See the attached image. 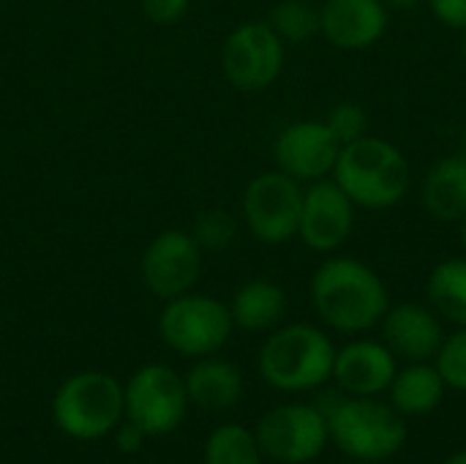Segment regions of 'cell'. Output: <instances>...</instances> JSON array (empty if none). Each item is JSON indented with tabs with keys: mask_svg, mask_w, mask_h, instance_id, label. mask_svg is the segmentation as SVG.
Instances as JSON below:
<instances>
[{
	"mask_svg": "<svg viewBox=\"0 0 466 464\" xmlns=\"http://www.w3.org/2000/svg\"><path fill=\"white\" fill-rule=\"evenodd\" d=\"M311 304L328 328L355 336L382 323L390 295L382 276L363 260L330 257L311 276Z\"/></svg>",
	"mask_w": 466,
	"mask_h": 464,
	"instance_id": "1",
	"label": "cell"
},
{
	"mask_svg": "<svg viewBox=\"0 0 466 464\" xmlns=\"http://www.w3.org/2000/svg\"><path fill=\"white\" fill-rule=\"evenodd\" d=\"M330 178L355 208L390 211L407 197L412 167L399 145L366 134L341 148Z\"/></svg>",
	"mask_w": 466,
	"mask_h": 464,
	"instance_id": "2",
	"label": "cell"
},
{
	"mask_svg": "<svg viewBox=\"0 0 466 464\" xmlns=\"http://www.w3.org/2000/svg\"><path fill=\"white\" fill-rule=\"evenodd\" d=\"M336 347L325 331L309 323L276 328L259 350V375L279 391H314L333 380Z\"/></svg>",
	"mask_w": 466,
	"mask_h": 464,
	"instance_id": "3",
	"label": "cell"
},
{
	"mask_svg": "<svg viewBox=\"0 0 466 464\" xmlns=\"http://www.w3.org/2000/svg\"><path fill=\"white\" fill-rule=\"evenodd\" d=\"M336 449L352 462H388L407 443V418L377 397H341L328 413Z\"/></svg>",
	"mask_w": 466,
	"mask_h": 464,
	"instance_id": "4",
	"label": "cell"
},
{
	"mask_svg": "<svg viewBox=\"0 0 466 464\" xmlns=\"http://www.w3.org/2000/svg\"><path fill=\"white\" fill-rule=\"evenodd\" d=\"M123 413V386L104 372H79L68 377L52 402L55 424L74 440L106 438L117 429Z\"/></svg>",
	"mask_w": 466,
	"mask_h": 464,
	"instance_id": "5",
	"label": "cell"
},
{
	"mask_svg": "<svg viewBox=\"0 0 466 464\" xmlns=\"http://www.w3.org/2000/svg\"><path fill=\"white\" fill-rule=\"evenodd\" d=\"M232 328L235 323L229 306L210 295L194 293L167 301L158 317V334L164 345L188 358H205L218 353L227 345Z\"/></svg>",
	"mask_w": 466,
	"mask_h": 464,
	"instance_id": "6",
	"label": "cell"
},
{
	"mask_svg": "<svg viewBox=\"0 0 466 464\" xmlns=\"http://www.w3.org/2000/svg\"><path fill=\"white\" fill-rule=\"evenodd\" d=\"M303 183L281 170L251 178L243 191V222L262 243L281 246L298 235Z\"/></svg>",
	"mask_w": 466,
	"mask_h": 464,
	"instance_id": "7",
	"label": "cell"
},
{
	"mask_svg": "<svg viewBox=\"0 0 466 464\" xmlns=\"http://www.w3.org/2000/svg\"><path fill=\"white\" fill-rule=\"evenodd\" d=\"M126 418L137 424L147 438L169 435L180 427L188 410L186 380L161 364L142 366L123 388Z\"/></svg>",
	"mask_w": 466,
	"mask_h": 464,
	"instance_id": "8",
	"label": "cell"
},
{
	"mask_svg": "<svg viewBox=\"0 0 466 464\" xmlns=\"http://www.w3.org/2000/svg\"><path fill=\"white\" fill-rule=\"evenodd\" d=\"M254 438L265 457L281 464H306L325 451L330 432L317 405H279L257 421Z\"/></svg>",
	"mask_w": 466,
	"mask_h": 464,
	"instance_id": "9",
	"label": "cell"
},
{
	"mask_svg": "<svg viewBox=\"0 0 466 464\" xmlns=\"http://www.w3.org/2000/svg\"><path fill=\"white\" fill-rule=\"evenodd\" d=\"M284 41L268 22L238 25L221 46V68L229 85L246 93L270 88L284 68Z\"/></svg>",
	"mask_w": 466,
	"mask_h": 464,
	"instance_id": "10",
	"label": "cell"
},
{
	"mask_svg": "<svg viewBox=\"0 0 466 464\" xmlns=\"http://www.w3.org/2000/svg\"><path fill=\"white\" fill-rule=\"evenodd\" d=\"M142 284L161 301L191 293L202 273V249L186 230H164L156 235L139 263Z\"/></svg>",
	"mask_w": 466,
	"mask_h": 464,
	"instance_id": "11",
	"label": "cell"
},
{
	"mask_svg": "<svg viewBox=\"0 0 466 464\" xmlns=\"http://www.w3.org/2000/svg\"><path fill=\"white\" fill-rule=\"evenodd\" d=\"M355 202L336 180H314L303 189L298 238L317 254L339 252L355 232Z\"/></svg>",
	"mask_w": 466,
	"mask_h": 464,
	"instance_id": "12",
	"label": "cell"
},
{
	"mask_svg": "<svg viewBox=\"0 0 466 464\" xmlns=\"http://www.w3.org/2000/svg\"><path fill=\"white\" fill-rule=\"evenodd\" d=\"M341 148L344 145L336 139L325 120H298L281 129L276 137L273 159L276 170L300 183H314L333 175Z\"/></svg>",
	"mask_w": 466,
	"mask_h": 464,
	"instance_id": "13",
	"label": "cell"
},
{
	"mask_svg": "<svg viewBox=\"0 0 466 464\" xmlns=\"http://www.w3.org/2000/svg\"><path fill=\"white\" fill-rule=\"evenodd\" d=\"M390 8L382 0H322L319 36L341 52H363L388 33Z\"/></svg>",
	"mask_w": 466,
	"mask_h": 464,
	"instance_id": "14",
	"label": "cell"
},
{
	"mask_svg": "<svg viewBox=\"0 0 466 464\" xmlns=\"http://www.w3.org/2000/svg\"><path fill=\"white\" fill-rule=\"evenodd\" d=\"M382 342L385 347L410 364L434 361L442 342H445V325L442 317L423 304H399L390 306L382 317Z\"/></svg>",
	"mask_w": 466,
	"mask_h": 464,
	"instance_id": "15",
	"label": "cell"
},
{
	"mask_svg": "<svg viewBox=\"0 0 466 464\" xmlns=\"http://www.w3.org/2000/svg\"><path fill=\"white\" fill-rule=\"evenodd\" d=\"M399 372V358L385 342L358 339L336 350L333 380L347 397H380L390 388Z\"/></svg>",
	"mask_w": 466,
	"mask_h": 464,
	"instance_id": "16",
	"label": "cell"
},
{
	"mask_svg": "<svg viewBox=\"0 0 466 464\" xmlns=\"http://www.w3.org/2000/svg\"><path fill=\"white\" fill-rule=\"evenodd\" d=\"M186 394L188 402L205 413H224L232 410L243 397V375L235 364L224 358L205 356L194 364L186 375Z\"/></svg>",
	"mask_w": 466,
	"mask_h": 464,
	"instance_id": "17",
	"label": "cell"
},
{
	"mask_svg": "<svg viewBox=\"0 0 466 464\" xmlns=\"http://www.w3.org/2000/svg\"><path fill=\"white\" fill-rule=\"evenodd\" d=\"M420 202L437 222H461L466 216V156L440 159L423 178Z\"/></svg>",
	"mask_w": 466,
	"mask_h": 464,
	"instance_id": "18",
	"label": "cell"
},
{
	"mask_svg": "<svg viewBox=\"0 0 466 464\" xmlns=\"http://www.w3.org/2000/svg\"><path fill=\"white\" fill-rule=\"evenodd\" d=\"M388 391H390V405L404 418H420V416H431L442 405L448 386L440 369L423 361L399 369Z\"/></svg>",
	"mask_w": 466,
	"mask_h": 464,
	"instance_id": "19",
	"label": "cell"
},
{
	"mask_svg": "<svg viewBox=\"0 0 466 464\" xmlns=\"http://www.w3.org/2000/svg\"><path fill=\"white\" fill-rule=\"evenodd\" d=\"M229 314L243 331H276L287 314V295L270 279H251L232 295Z\"/></svg>",
	"mask_w": 466,
	"mask_h": 464,
	"instance_id": "20",
	"label": "cell"
},
{
	"mask_svg": "<svg viewBox=\"0 0 466 464\" xmlns=\"http://www.w3.org/2000/svg\"><path fill=\"white\" fill-rule=\"evenodd\" d=\"M429 306L456 328L466 325V257H451L434 265L426 284Z\"/></svg>",
	"mask_w": 466,
	"mask_h": 464,
	"instance_id": "21",
	"label": "cell"
},
{
	"mask_svg": "<svg viewBox=\"0 0 466 464\" xmlns=\"http://www.w3.org/2000/svg\"><path fill=\"white\" fill-rule=\"evenodd\" d=\"M268 25L284 44L311 41L319 36V5L314 0H279L268 14Z\"/></svg>",
	"mask_w": 466,
	"mask_h": 464,
	"instance_id": "22",
	"label": "cell"
},
{
	"mask_svg": "<svg viewBox=\"0 0 466 464\" xmlns=\"http://www.w3.org/2000/svg\"><path fill=\"white\" fill-rule=\"evenodd\" d=\"M205 464H262V451L254 432L240 424H224L208 438Z\"/></svg>",
	"mask_w": 466,
	"mask_h": 464,
	"instance_id": "23",
	"label": "cell"
},
{
	"mask_svg": "<svg viewBox=\"0 0 466 464\" xmlns=\"http://www.w3.org/2000/svg\"><path fill=\"white\" fill-rule=\"evenodd\" d=\"M191 238L197 241V246L202 252H224L238 238V219L229 211H224V208L202 211L194 219Z\"/></svg>",
	"mask_w": 466,
	"mask_h": 464,
	"instance_id": "24",
	"label": "cell"
},
{
	"mask_svg": "<svg viewBox=\"0 0 466 464\" xmlns=\"http://www.w3.org/2000/svg\"><path fill=\"white\" fill-rule=\"evenodd\" d=\"M434 366L440 369V375L451 391L466 394V325L459 328L456 334L445 336V342L434 358Z\"/></svg>",
	"mask_w": 466,
	"mask_h": 464,
	"instance_id": "25",
	"label": "cell"
},
{
	"mask_svg": "<svg viewBox=\"0 0 466 464\" xmlns=\"http://www.w3.org/2000/svg\"><path fill=\"white\" fill-rule=\"evenodd\" d=\"M328 129L336 134V139L341 145H350L360 137L369 134V112L358 104V101H341L336 104L328 118H325Z\"/></svg>",
	"mask_w": 466,
	"mask_h": 464,
	"instance_id": "26",
	"label": "cell"
},
{
	"mask_svg": "<svg viewBox=\"0 0 466 464\" xmlns=\"http://www.w3.org/2000/svg\"><path fill=\"white\" fill-rule=\"evenodd\" d=\"M188 11V0H142V14L153 25H175Z\"/></svg>",
	"mask_w": 466,
	"mask_h": 464,
	"instance_id": "27",
	"label": "cell"
},
{
	"mask_svg": "<svg viewBox=\"0 0 466 464\" xmlns=\"http://www.w3.org/2000/svg\"><path fill=\"white\" fill-rule=\"evenodd\" d=\"M437 22L451 30H466V0H426Z\"/></svg>",
	"mask_w": 466,
	"mask_h": 464,
	"instance_id": "28",
	"label": "cell"
},
{
	"mask_svg": "<svg viewBox=\"0 0 466 464\" xmlns=\"http://www.w3.org/2000/svg\"><path fill=\"white\" fill-rule=\"evenodd\" d=\"M145 438H147V435H145L137 424L126 421V424L117 427V432H115V446H117L120 454H137V451L145 446Z\"/></svg>",
	"mask_w": 466,
	"mask_h": 464,
	"instance_id": "29",
	"label": "cell"
},
{
	"mask_svg": "<svg viewBox=\"0 0 466 464\" xmlns=\"http://www.w3.org/2000/svg\"><path fill=\"white\" fill-rule=\"evenodd\" d=\"M390 11H415L418 5H423L426 0H382Z\"/></svg>",
	"mask_w": 466,
	"mask_h": 464,
	"instance_id": "30",
	"label": "cell"
},
{
	"mask_svg": "<svg viewBox=\"0 0 466 464\" xmlns=\"http://www.w3.org/2000/svg\"><path fill=\"white\" fill-rule=\"evenodd\" d=\"M459 241H461V249H464V257H466V216L459 222Z\"/></svg>",
	"mask_w": 466,
	"mask_h": 464,
	"instance_id": "31",
	"label": "cell"
},
{
	"mask_svg": "<svg viewBox=\"0 0 466 464\" xmlns=\"http://www.w3.org/2000/svg\"><path fill=\"white\" fill-rule=\"evenodd\" d=\"M445 464H466V451H456L453 457H448Z\"/></svg>",
	"mask_w": 466,
	"mask_h": 464,
	"instance_id": "32",
	"label": "cell"
},
{
	"mask_svg": "<svg viewBox=\"0 0 466 464\" xmlns=\"http://www.w3.org/2000/svg\"><path fill=\"white\" fill-rule=\"evenodd\" d=\"M461 57H464L466 63V30H461Z\"/></svg>",
	"mask_w": 466,
	"mask_h": 464,
	"instance_id": "33",
	"label": "cell"
},
{
	"mask_svg": "<svg viewBox=\"0 0 466 464\" xmlns=\"http://www.w3.org/2000/svg\"><path fill=\"white\" fill-rule=\"evenodd\" d=\"M461 153L466 156V131H464V142H461Z\"/></svg>",
	"mask_w": 466,
	"mask_h": 464,
	"instance_id": "34",
	"label": "cell"
},
{
	"mask_svg": "<svg viewBox=\"0 0 466 464\" xmlns=\"http://www.w3.org/2000/svg\"><path fill=\"white\" fill-rule=\"evenodd\" d=\"M350 464H385V462H350Z\"/></svg>",
	"mask_w": 466,
	"mask_h": 464,
	"instance_id": "35",
	"label": "cell"
},
{
	"mask_svg": "<svg viewBox=\"0 0 466 464\" xmlns=\"http://www.w3.org/2000/svg\"><path fill=\"white\" fill-rule=\"evenodd\" d=\"M0 323H3V317H0Z\"/></svg>",
	"mask_w": 466,
	"mask_h": 464,
	"instance_id": "36",
	"label": "cell"
},
{
	"mask_svg": "<svg viewBox=\"0 0 466 464\" xmlns=\"http://www.w3.org/2000/svg\"><path fill=\"white\" fill-rule=\"evenodd\" d=\"M314 3H317V0H314Z\"/></svg>",
	"mask_w": 466,
	"mask_h": 464,
	"instance_id": "37",
	"label": "cell"
}]
</instances>
